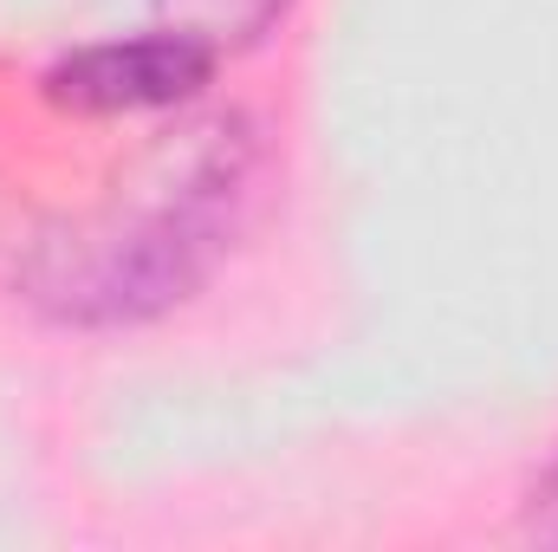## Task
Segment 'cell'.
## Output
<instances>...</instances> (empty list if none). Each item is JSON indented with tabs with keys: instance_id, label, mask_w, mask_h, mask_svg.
I'll list each match as a JSON object with an SVG mask.
<instances>
[{
	"instance_id": "277c9868",
	"label": "cell",
	"mask_w": 558,
	"mask_h": 552,
	"mask_svg": "<svg viewBox=\"0 0 558 552\" xmlns=\"http://www.w3.org/2000/svg\"><path fill=\"white\" fill-rule=\"evenodd\" d=\"M526 533L546 540V547H558V455L539 468V481H533V494H526Z\"/></svg>"
},
{
	"instance_id": "6da1fadb",
	"label": "cell",
	"mask_w": 558,
	"mask_h": 552,
	"mask_svg": "<svg viewBox=\"0 0 558 552\" xmlns=\"http://www.w3.org/2000/svg\"><path fill=\"white\" fill-rule=\"evenodd\" d=\"M260 156L267 149L247 118L189 124L118 202L33 241L20 261V299L78 332L175 312L234 254L260 195Z\"/></svg>"
},
{
	"instance_id": "3957f363",
	"label": "cell",
	"mask_w": 558,
	"mask_h": 552,
	"mask_svg": "<svg viewBox=\"0 0 558 552\" xmlns=\"http://www.w3.org/2000/svg\"><path fill=\"white\" fill-rule=\"evenodd\" d=\"M286 7H292V0H149L156 26H169V33L208 46L215 59L260 46L279 20H286Z\"/></svg>"
},
{
	"instance_id": "7a4b0ae2",
	"label": "cell",
	"mask_w": 558,
	"mask_h": 552,
	"mask_svg": "<svg viewBox=\"0 0 558 552\" xmlns=\"http://www.w3.org/2000/svg\"><path fill=\"white\" fill-rule=\"evenodd\" d=\"M215 65L221 59L208 46L169 26H149L131 39H98V46L65 52L46 72V98L72 118H149V111L189 105L215 79Z\"/></svg>"
}]
</instances>
